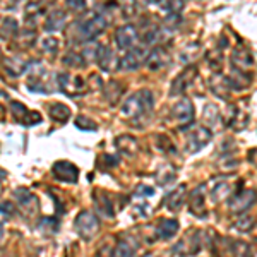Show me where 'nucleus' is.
I'll use <instances>...</instances> for the list:
<instances>
[{
    "label": "nucleus",
    "instance_id": "nucleus-9",
    "mask_svg": "<svg viewBox=\"0 0 257 257\" xmlns=\"http://www.w3.org/2000/svg\"><path fill=\"white\" fill-rule=\"evenodd\" d=\"M52 173L57 180L60 182H67V184H76L77 178H79V170L74 163H70L67 160H60L57 161L52 167Z\"/></svg>",
    "mask_w": 257,
    "mask_h": 257
},
{
    "label": "nucleus",
    "instance_id": "nucleus-14",
    "mask_svg": "<svg viewBox=\"0 0 257 257\" xmlns=\"http://www.w3.org/2000/svg\"><path fill=\"white\" fill-rule=\"evenodd\" d=\"M204 199H206V184H201V185H197V187L189 194L190 213L196 214V216H199V218H204L206 216Z\"/></svg>",
    "mask_w": 257,
    "mask_h": 257
},
{
    "label": "nucleus",
    "instance_id": "nucleus-11",
    "mask_svg": "<svg viewBox=\"0 0 257 257\" xmlns=\"http://www.w3.org/2000/svg\"><path fill=\"white\" fill-rule=\"evenodd\" d=\"M196 77H197V67L190 65V67H187L184 72L178 74L175 79H173L172 88H170V94H172V96H178V94L185 93V89L196 81Z\"/></svg>",
    "mask_w": 257,
    "mask_h": 257
},
{
    "label": "nucleus",
    "instance_id": "nucleus-16",
    "mask_svg": "<svg viewBox=\"0 0 257 257\" xmlns=\"http://www.w3.org/2000/svg\"><path fill=\"white\" fill-rule=\"evenodd\" d=\"M139 38L138 28L134 24H125V26H120L115 31V41L120 48H132L136 45V41Z\"/></svg>",
    "mask_w": 257,
    "mask_h": 257
},
{
    "label": "nucleus",
    "instance_id": "nucleus-10",
    "mask_svg": "<svg viewBox=\"0 0 257 257\" xmlns=\"http://www.w3.org/2000/svg\"><path fill=\"white\" fill-rule=\"evenodd\" d=\"M11 111L14 118L26 127H33L41 122V115L38 111H30L21 101H11Z\"/></svg>",
    "mask_w": 257,
    "mask_h": 257
},
{
    "label": "nucleus",
    "instance_id": "nucleus-35",
    "mask_svg": "<svg viewBox=\"0 0 257 257\" xmlns=\"http://www.w3.org/2000/svg\"><path fill=\"white\" fill-rule=\"evenodd\" d=\"M62 62H64L67 67H72V69H79V67H82V65L86 64L84 62V59L79 55V53H67V55L62 59Z\"/></svg>",
    "mask_w": 257,
    "mask_h": 257
},
{
    "label": "nucleus",
    "instance_id": "nucleus-1",
    "mask_svg": "<svg viewBox=\"0 0 257 257\" xmlns=\"http://www.w3.org/2000/svg\"><path fill=\"white\" fill-rule=\"evenodd\" d=\"M155 105V98L149 89H141L138 93L131 94L122 105V115L127 118H141L151 111Z\"/></svg>",
    "mask_w": 257,
    "mask_h": 257
},
{
    "label": "nucleus",
    "instance_id": "nucleus-5",
    "mask_svg": "<svg viewBox=\"0 0 257 257\" xmlns=\"http://www.w3.org/2000/svg\"><path fill=\"white\" fill-rule=\"evenodd\" d=\"M172 118L178 123V127L184 131L187 128L194 120V105L189 98L178 99L175 105L172 106Z\"/></svg>",
    "mask_w": 257,
    "mask_h": 257
},
{
    "label": "nucleus",
    "instance_id": "nucleus-13",
    "mask_svg": "<svg viewBox=\"0 0 257 257\" xmlns=\"http://www.w3.org/2000/svg\"><path fill=\"white\" fill-rule=\"evenodd\" d=\"M254 53L245 47L235 48L233 53H231V65H233L235 70H240V72H248L254 67Z\"/></svg>",
    "mask_w": 257,
    "mask_h": 257
},
{
    "label": "nucleus",
    "instance_id": "nucleus-17",
    "mask_svg": "<svg viewBox=\"0 0 257 257\" xmlns=\"http://www.w3.org/2000/svg\"><path fill=\"white\" fill-rule=\"evenodd\" d=\"M96 62L105 72H111L115 67H118V62L115 60V53L108 45H98L96 48Z\"/></svg>",
    "mask_w": 257,
    "mask_h": 257
},
{
    "label": "nucleus",
    "instance_id": "nucleus-45",
    "mask_svg": "<svg viewBox=\"0 0 257 257\" xmlns=\"http://www.w3.org/2000/svg\"><path fill=\"white\" fill-rule=\"evenodd\" d=\"M65 6H67L70 11H84L86 9V2H84V0H69Z\"/></svg>",
    "mask_w": 257,
    "mask_h": 257
},
{
    "label": "nucleus",
    "instance_id": "nucleus-29",
    "mask_svg": "<svg viewBox=\"0 0 257 257\" xmlns=\"http://www.w3.org/2000/svg\"><path fill=\"white\" fill-rule=\"evenodd\" d=\"M155 146L158 148L161 153H165V155H173V153L177 151L173 141L170 139L168 136H165V134L155 136Z\"/></svg>",
    "mask_w": 257,
    "mask_h": 257
},
{
    "label": "nucleus",
    "instance_id": "nucleus-8",
    "mask_svg": "<svg viewBox=\"0 0 257 257\" xmlns=\"http://www.w3.org/2000/svg\"><path fill=\"white\" fill-rule=\"evenodd\" d=\"M211 136H213V132H211L209 128H206L204 125H199L196 128H192V131L187 134V144H185L187 153L192 155V153L201 151V149L211 141Z\"/></svg>",
    "mask_w": 257,
    "mask_h": 257
},
{
    "label": "nucleus",
    "instance_id": "nucleus-27",
    "mask_svg": "<svg viewBox=\"0 0 257 257\" xmlns=\"http://www.w3.org/2000/svg\"><path fill=\"white\" fill-rule=\"evenodd\" d=\"M19 35V24L14 18H6L0 24V36L6 40H11Z\"/></svg>",
    "mask_w": 257,
    "mask_h": 257
},
{
    "label": "nucleus",
    "instance_id": "nucleus-28",
    "mask_svg": "<svg viewBox=\"0 0 257 257\" xmlns=\"http://www.w3.org/2000/svg\"><path fill=\"white\" fill-rule=\"evenodd\" d=\"M177 177V170L172 167V165H161L156 172V182L160 185H167L170 182H173Z\"/></svg>",
    "mask_w": 257,
    "mask_h": 257
},
{
    "label": "nucleus",
    "instance_id": "nucleus-21",
    "mask_svg": "<svg viewBox=\"0 0 257 257\" xmlns=\"http://www.w3.org/2000/svg\"><path fill=\"white\" fill-rule=\"evenodd\" d=\"M67 24V16L64 11H52L45 19V30L47 31H62Z\"/></svg>",
    "mask_w": 257,
    "mask_h": 257
},
{
    "label": "nucleus",
    "instance_id": "nucleus-4",
    "mask_svg": "<svg viewBox=\"0 0 257 257\" xmlns=\"http://www.w3.org/2000/svg\"><path fill=\"white\" fill-rule=\"evenodd\" d=\"M14 197L18 199L19 211L26 218H35L36 214H38V211H40V201H38V197H36L30 189H26V187L16 189Z\"/></svg>",
    "mask_w": 257,
    "mask_h": 257
},
{
    "label": "nucleus",
    "instance_id": "nucleus-33",
    "mask_svg": "<svg viewBox=\"0 0 257 257\" xmlns=\"http://www.w3.org/2000/svg\"><path fill=\"white\" fill-rule=\"evenodd\" d=\"M230 190H231L230 184H226V182H219L216 187H213V190H211V199H213L214 202L223 201L225 197H228Z\"/></svg>",
    "mask_w": 257,
    "mask_h": 257
},
{
    "label": "nucleus",
    "instance_id": "nucleus-32",
    "mask_svg": "<svg viewBox=\"0 0 257 257\" xmlns=\"http://www.w3.org/2000/svg\"><path fill=\"white\" fill-rule=\"evenodd\" d=\"M45 14V6L43 4H40V2H31V4H28L26 6V19H28V23L33 19V23H35L36 19L40 18V16H43Z\"/></svg>",
    "mask_w": 257,
    "mask_h": 257
},
{
    "label": "nucleus",
    "instance_id": "nucleus-24",
    "mask_svg": "<svg viewBox=\"0 0 257 257\" xmlns=\"http://www.w3.org/2000/svg\"><path fill=\"white\" fill-rule=\"evenodd\" d=\"M185 185H180V187H177L173 192H170L167 196V208L172 209V211H178L184 206L185 202Z\"/></svg>",
    "mask_w": 257,
    "mask_h": 257
},
{
    "label": "nucleus",
    "instance_id": "nucleus-48",
    "mask_svg": "<svg viewBox=\"0 0 257 257\" xmlns=\"http://www.w3.org/2000/svg\"><path fill=\"white\" fill-rule=\"evenodd\" d=\"M6 177H7V173H6V172H4V170H2V168H0V184H2V182H4V180H6Z\"/></svg>",
    "mask_w": 257,
    "mask_h": 257
},
{
    "label": "nucleus",
    "instance_id": "nucleus-19",
    "mask_svg": "<svg viewBox=\"0 0 257 257\" xmlns=\"http://www.w3.org/2000/svg\"><path fill=\"white\" fill-rule=\"evenodd\" d=\"M208 84H209V89L219 98H228V94H230V91H231L226 76H223L221 72H213V76L209 77Z\"/></svg>",
    "mask_w": 257,
    "mask_h": 257
},
{
    "label": "nucleus",
    "instance_id": "nucleus-36",
    "mask_svg": "<svg viewBox=\"0 0 257 257\" xmlns=\"http://www.w3.org/2000/svg\"><path fill=\"white\" fill-rule=\"evenodd\" d=\"M197 52H199V43L187 45V47H185L180 52V62H184V64H189V62L197 55Z\"/></svg>",
    "mask_w": 257,
    "mask_h": 257
},
{
    "label": "nucleus",
    "instance_id": "nucleus-30",
    "mask_svg": "<svg viewBox=\"0 0 257 257\" xmlns=\"http://www.w3.org/2000/svg\"><path fill=\"white\" fill-rule=\"evenodd\" d=\"M123 94V88H122V84L117 81H111L106 84V88H105V96L106 99L111 103V105H115V103L118 101V98Z\"/></svg>",
    "mask_w": 257,
    "mask_h": 257
},
{
    "label": "nucleus",
    "instance_id": "nucleus-23",
    "mask_svg": "<svg viewBox=\"0 0 257 257\" xmlns=\"http://www.w3.org/2000/svg\"><path fill=\"white\" fill-rule=\"evenodd\" d=\"M178 231V221L177 219H161L158 228H156V233L161 240H170L177 235Z\"/></svg>",
    "mask_w": 257,
    "mask_h": 257
},
{
    "label": "nucleus",
    "instance_id": "nucleus-18",
    "mask_svg": "<svg viewBox=\"0 0 257 257\" xmlns=\"http://www.w3.org/2000/svg\"><path fill=\"white\" fill-rule=\"evenodd\" d=\"M115 148L125 158H136L139 153V143L132 136H118L117 141H115Z\"/></svg>",
    "mask_w": 257,
    "mask_h": 257
},
{
    "label": "nucleus",
    "instance_id": "nucleus-12",
    "mask_svg": "<svg viewBox=\"0 0 257 257\" xmlns=\"http://www.w3.org/2000/svg\"><path fill=\"white\" fill-rule=\"evenodd\" d=\"M255 202V192L254 190H242V192H237L233 197L230 199L228 206H230L231 213L242 214L245 213L247 209H250Z\"/></svg>",
    "mask_w": 257,
    "mask_h": 257
},
{
    "label": "nucleus",
    "instance_id": "nucleus-15",
    "mask_svg": "<svg viewBox=\"0 0 257 257\" xmlns=\"http://www.w3.org/2000/svg\"><path fill=\"white\" fill-rule=\"evenodd\" d=\"M144 64H146V67L149 70H153V72H158V70L167 67V65L170 64V53L163 47H156L153 52L148 53Z\"/></svg>",
    "mask_w": 257,
    "mask_h": 257
},
{
    "label": "nucleus",
    "instance_id": "nucleus-20",
    "mask_svg": "<svg viewBox=\"0 0 257 257\" xmlns=\"http://www.w3.org/2000/svg\"><path fill=\"white\" fill-rule=\"evenodd\" d=\"M28 64L30 62L21 59V57H6L4 59V69L11 77H18L24 74V70H28Z\"/></svg>",
    "mask_w": 257,
    "mask_h": 257
},
{
    "label": "nucleus",
    "instance_id": "nucleus-2",
    "mask_svg": "<svg viewBox=\"0 0 257 257\" xmlns=\"http://www.w3.org/2000/svg\"><path fill=\"white\" fill-rule=\"evenodd\" d=\"M106 28V21L103 14H91L89 18H84L77 23V40L79 41H93L96 36L101 35Z\"/></svg>",
    "mask_w": 257,
    "mask_h": 257
},
{
    "label": "nucleus",
    "instance_id": "nucleus-38",
    "mask_svg": "<svg viewBox=\"0 0 257 257\" xmlns=\"http://www.w3.org/2000/svg\"><path fill=\"white\" fill-rule=\"evenodd\" d=\"M59 43H60V41L57 38L48 36V38L41 40V50H43L45 53H55L57 50H59Z\"/></svg>",
    "mask_w": 257,
    "mask_h": 257
},
{
    "label": "nucleus",
    "instance_id": "nucleus-25",
    "mask_svg": "<svg viewBox=\"0 0 257 257\" xmlns=\"http://www.w3.org/2000/svg\"><path fill=\"white\" fill-rule=\"evenodd\" d=\"M48 113L50 117L59 123H65L70 118V108L67 105H64V103H52L48 106Z\"/></svg>",
    "mask_w": 257,
    "mask_h": 257
},
{
    "label": "nucleus",
    "instance_id": "nucleus-40",
    "mask_svg": "<svg viewBox=\"0 0 257 257\" xmlns=\"http://www.w3.org/2000/svg\"><path fill=\"white\" fill-rule=\"evenodd\" d=\"M76 127L81 128V131H96L98 128L96 122L88 117H84V115H81V117L76 118Z\"/></svg>",
    "mask_w": 257,
    "mask_h": 257
},
{
    "label": "nucleus",
    "instance_id": "nucleus-42",
    "mask_svg": "<svg viewBox=\"0 0 257 257\" xmlns=\"http://www.w3.org/2000/svg\"><path fill=\"white\" fill-rule=\"evenodd\" d=\"M35 38H36V33L33 30H24V31L19 33V40H21V43H23L24 47H31Z\"/></svg>",
    "mask_w": 257,
    "mask_h": 257
},
{
    "label": "nucleus",
    "instance_id": "nucleus-47",
    "mask_svg": "<svg viewBox=\"0 0 257 257\" xmlns=\"http://www.w3.org/2000/svg\"><path fill=\"white\" fill-rule=\"evenodd\" d=\"M254 153H255V151H254V149H252V151H248V160H250V158H252V163H254V165H255V155H254Z\"/></svg>",
    "mask_w": 257,
    "mask_h": 257
},
{
    "label": "nucleus",
    "instance_id": "nucleus-7",
    "mask_svg": "<svg viewBox=\"0 0 257 257\" xmlns=\"http://www.w3.org/2000/svg\"><path fill=\"white\" fill-rule=\"evenodd\" d=\"M148 57V48L146 45L143 47H132L122 59L118 60V69L120 70H136L138 67H141V64H144Z\"/></svg>",
    "mask_w": 257,
    "mask_h": 257
},
{
    "label": "nucleus",
    "instance_id": "nucleus-44",
    "mask_svg": "<svg viewBox=\"0 0 257 257\" xmlns=\"http://www.w3.org/2000/svg\"><path fill=\"white\" fill-rule=\"evenodd\" d=\"M99 161H101L103 168H115L118 165V158L115 155H103Z\"/></svg>",
    "mask_w": 257,
    "mask_h": 257
},
{
    "label": "nucleus",
    "instance_id": "nucleus-26",
    "mask_svg": "<svg viewBox=\"0 0 257 257\" xmlns=\"http://www.w3.org/2000/svg\"><path fill=\"white\" fill-rule=\"evenodd\" d=\"M202 120H204V123H206L204 127L209 128V131H211V127L216 125L219 120H221V111H219L218 105H214V103H209V105H206L204 113H202Z\"/></svg>",
    "mask_w": 257,
    "mask_h": 257
},
{
    "label": "nucleus",
    "instance_id": "nucleus-43",
    "mask_svg": "<svg viewBox=\"0 0 257 257\" xmlns=\"http://www.w3.org/2000/svg\"><path fill=\"white\" fill-rule=\"evenodd\" d=\"M28 89L33 91V93H48L47 86L41 82V79H30V82H28Z\"/></svg>",
    "mask_w": 257,
    "mask_h": 257
},
{
    "label": "nucleus",
    "instance_id": "nucleus-41",
    "mask_svg": "<svg viewBox=\"0 0 257 257\" xmlns=\"http://www.w3.org/2000/svg\"><path fill=\"white\" fill-rule=\"evenodd\" d=\"M208 64L213 67L214 72H221V67H223V57H219L218 53L211 52L208 53Z\"/></svg>",
    "mask_w": 257,
    "mask_h": 257
},
{
    "label": "nucleus",
    "instance_id": "nucleus-22",
    "mask_svg": "<svg viewBox=\"0 0 257 257\" xmlns=\"http://www.w3.org/2000/svg\"><path fill=\"white\" fill-rule=\"evenodd\" d=\"M94 204H96V209L101 216L113 218V202L110 201V197L105 192H94Z\"/></svg>",
    "mask_w": 257,
    "mask_h": 257
},
{
    "label": "nucleus",
    "instance_id": "nucleus-34",
    "mask_svg": "<svg viewBox=\"0 0 257 257\" xmlns=\"http://www.w3.org/2000/svg\"><path fill=\"white\" fill-rule=\"evenodd\" d=\"M111 257H134V248H132L125 240H118L115 245Z\"/></svg>",
    "mask_w": 257,
    "mask_h": 257
},
{
    "label": "nucleus",
    "instance_id": "nucleus-3",
    "mask_svg": "<svg viewBox=\"0 0 257 257\" xmlns=\"http://www.w3.org/2000/svg\"><path fill=\"white\" fill-rule=\"evenodd\" d=\"M74 228H76V231L81 235V238L91 240L96 237L99 231V219L94 216L91 211H81L76 218Z\"/></svg>",
    "mask_w": 257,
    "mask_h": 257
},
{
    "label": "nucleus",
    "instance_id": "nucleus-49",
    "mask_svg": "<svg viewBox=\"0 0 257 257\" xmlns=\"http://www.w3.org/2000/svg\"><path fill=\"white\" fill-rule=\"evenodd\" d=\"M0 120H4V108L0 106Z\"/></svg>",
    "mask_w": 257,
    "mask_h": 257
},
{
    "label": "nucleus",
    "instance_id": "nucleus-50",
    "mask_svg": "<svg viewBox=\"0 0 257 257\" xmlns=\"http://www.w3.org/2000/svg\"><path fill=\"white\" fill-rule=\"evenodd\" d=\"M143 257H156L155 254H151V252H148V254H144Z\"/></svg>",
    "mask_w": 257,
    "mask_h": 257
},
{
    "label": "nucleus",
    "instance_id": "nucleus-31",
    "mask_svg": "<svg viewBox=\"0 0 257 257\" xmlns=\"http://www.w3.org/2000/svg\"><path fill=\"white\" fill-rule=\"evenodd\" d=\"M59 228H60V223H59V219H55V218H43L38 223V230L45 235H55Z\"/></svg>",
    "mask_w": 257,
    "mask_h": 257
},
{
    "label": "nucleus",
    "instance_id": "nucleus-39",
    "mask_svg": "<svg viewBox=\"0 0 257 257\" xmlns=\"http://www.w3.org/2000/svg\"><path fill=\"white\" fill-rule=\"evenodd\" d=\"M235 228L238 231H250L254 228V218L252 216H240L237 221H235Z\"/></svg>",
    "mask_w": 257,
    "mask_h": 257
},
{
    "label": "nucleus",
    "instance_id": "nucleus-46",
    "mask_svg": "<svg viewBox=\"0 0 257 257\" xmlns=\"http://www.w3.org/2000/svg\"><path fill=\"white\" fill-rule=\"evenodd\" d=\"M155 194V189L153 187H149V185H141V187H138V196H153Z\"/></svg>",
    "mask_w": 257,
    "mask_h": 257
},
{
    "label": "nucleus",
    "instance_id": "nucleus-37",
    "mask_svg": "<svg viewBox=\"0 0 257 257\" xmlns=\"http://www.w3.org/2000/svg\"><path fill=\"white\" fill-rule=\"evenodd\" d=\"M14 204H12L11 201H6L0 204V225L6 221H9V219L12 218V214H14Z\"/></svg>",
    "mask_w": 257,
    "mask_h": 257
},
{
    "label": "nucleus",
    "instance_id": "nucleus-6",
    "mask_svg": "<svg viewBox=\"0 0 257 257\" xmlns=\"http://www.w3.org/2000/svg\"><path fill=\"white\" fill-rule=\"evenodd\" d=\"M57 82H59L60 91H64V93H67V94H72V96L84 93L86 88H88L86 79H82L81 76H70L67 72L57 74Z\"/></svg>",
    "mask_w": 257,
    "mask_h": 257
}]
</instances>
